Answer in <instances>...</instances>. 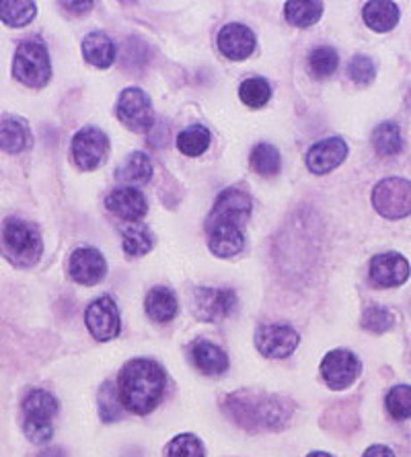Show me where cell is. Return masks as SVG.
Returning <instances> with one entry per match:
<instances>
[{
	"label": "cell",
	"mask_w": 411,
	"mask_h": 457,
	"mask_svg": "<svg viewBox=\"0 0 411 457\" xmlns=\"http://www.w3.org/2000/svg\"><path fill=\"white\" fill-rule=\"evenodd\" d=\"M338 66L340 56L332 46H319V48H315L311 52V56H308V69H311L316 79H327L335 75Z\"/></svg>",
	"instance_id": "1f68e13d"
},
{
	"label": "cell",
	"mask_w": 411,
	"mask_h": 457,
	"mask_svg": "<svg viewBox=\"0 0 411 457\" xmlns=\"http://www.w3.org/2000/svg\"><path fill=\"white\" fill-rule=\"evenodd\" d=\"M258 39L249 27L241 23H228L218 31V50L222 56L234 62H242L255 52Z\"/></svg>",
	"instance_id": "2e32d148"
},
{
	"label": "cell",
	"mask_w": 411,
	"mask_h": 457,
	"mask_svg": "<svg viewBox=\"0 0 411 457\" xmlns=\"http://www.w3.org/2000/svg\"><path fill=\"white\" fill-rule=\"evenodd\" d=\"M37 6L31 0H0V19L9 27H25L33 21Z\"/></svg>",
	"instance_id": "4316f807"
},
{
	"label": "cell",
	"mask_w": 411,
	"mask_h": 457,
	"mask_svg": "<svg viewBox=\"0 0 411 457\" xmlns=\"http://www.w3.org/2000/svg\"><path fill=\"white\" fill-rule=\"evenodd\" d=\"M167 386L165 369L157 361L134 359L126 362L118 378L121 406L132 414H148L160 404Z\"/></svg>",
	"instance_id": "7a4b0ae2"
},
{
	"label": "cell",
	"mask_w": 411,
	"mask_h": 457,
	"mask_svg": "<svg viewBox=\"0 0 411 457\" xmlns=\"http://www.w3.org/2000/svg\"><path fill=\"white\" fill-rule=\"evenodd\" d=\"M58 400L45 389H31L23 400V431L33 443H45L53 435V419L58 414Z\"/></svg>",
	"instance_id": "8992f818"
},
{
	"label": "cell",
	"mask_w": 411,
	"mask_h": 457,
	"mask_svg": "<svg viewBox=\"0 0 411 457\" xmlns=\"http://www.w3.org/2000/svg\"><path fill=\"white\" fill-rule=\"evenodd\" d=\"M193 365L206 375H222L228 369V356L220 346L208 340H198L192 346Z\"/></svg>",
	"instance_id": "d6986e66"
},
{
	"label": "cell",
	"mask_w": 411,
	"mask_h": 457,
	"mask_svg": "<svg viewBox=\"0 0 411 457\" xmlns=\"http://www.w3.org/2000/svg\"><path fill=\"white\" fill-rule=\"evenodd\" d=\"M3 250L12 264L29 268L42 258L44 241L36 225L23 219H9L3 227Z\"/></svg>",
	"instance_id": "277c9868"
},
{
	"label": "cell",
	"mask_w": 411,
	"mask_h": 457,
	"mask_svg": "<svg viewBox=\"0 0 411 457\" xmlns=\"http://www.w3.org/2000/svg\"><path fill=\"white\" fill-rule=\"evenodd\" d=\"M393 324H395V318L387 307L370 305L362 315V328L373 334H385L387 330L393 328Z\"/></svg>",
	"instance_id": "836d02e7"
},
{
	"label": "cell",
	"mask_w": 411,
	"mask_h": 457,
	"mask_svg": "<svg viewBox=\"0 0 411 457\" xmlns=\"http://www.w3.org/2000/svg\"><path fill=\"white\" fill-rule=\"evenodd\" d=\"M348 77L358 85H370L376 77L374 62L368 56H364V54H358V56H354L352 60H349Z\"/></svg>",
	"instance_id": "8d00e7d4"
},
{
	"label": "cell",
	"mask_w": 411,
	"mask_h": 457,
	"mask_svg": "<svg viewBox=\"0 0 411 457\" xmlns=\"http://www.w3.org/2000/svg\"><path fill=\"white\" fill-rule=\"evenodd\" d=\"M169 457H206V452L198 436L185 433L169 443Z\"/></svg>",
	"instance_id": "d590c367"
},
{
	"label": "cell",
	"mask_w": 411,
	"mask_h": 457,
	"mask_svg": "<svg viewBox=\"0 0 411 457\" xmlns=\"http://www.w3.org/2000/svg\"><path fill=\"white\" fill-rule=\"evenodd\" d=\"M85 324L89 328L93 338L99 342L118 338L121 332V320L116 301L107 297V295L93 301L85 312Z\"/></svg>",
	"instance_id": "30bf717a"
},
{
	"label": "cell",
	"mask_w": 411,
	"mask_h": 457,
	"mask_svg": "<svg viewBox=\"0 0 411 457\" xmlns=\"http://www.w3.org/2000/svg\"><path fill=\"white\" fill-rule=\"evenodd\" d=\"M85 60L97 69H110L116 60V44L103 31H93L83 39Z\"/></svg>",
	"instance_id": "7402d4cb"
},
{
	"label": "cell",
	"mask_w": 411,
	"mask_h": 457,
	"mask_svg": "<svg viewBox=\"0 0 411 457\" xmlns=\"http://www.w3.org/2000/svg\"><path fill=\"white\" fill-rule=\"evenodd\" d=\"M362 457H395V453L385 445H373L370 449H366V453Z\"/></svg>",
	"instance_id": "74e56055"
},
{
	"label": "cell",
	"mask_w": 411,
	"mask_h": 457,
	"mask_svg": "<svg viewBox=\"0 0 411 457\" xmlns=\"http://www.w3.org/2000/svg\"><path fill=\"white\" fill-rule=\"evenodd\" d=\"M237 307V295L231 288H198L195 291V313L206 321L228 318Z\"/></svg>",
	"instance_id": "5bb4252c"
},
{
	"label": "cell",
	"mask_w": 411,
	"mask_h": 457,
	"mask_svg": "<svg viewBox=\"0 0 411 457\" xmlns=\"http://www.w3.org/2000/svg\"><path fill=\"white\" fill-rule=\"evenodd\" d=\"M251 167L255 173H259V176H264V178L278 176V171L282 167V159H280L278 149L269 143L255 145V149L251 151Z\"/></svg>",
	"instance_id": "f1b7e54d"
},
{
	"label": "cell",
	"mask_w": 411,
	"mask_h": 457,
	"mask_svg": "<svg viewBox=\"0 0 411 457\" xmlns=\"http://www.w3.org/2000/svg\"><path fill=\"white\" fill-rule=\"evenodd\" d=\"M116 178L118 181H121V184H127V187L144 186L146 181H151L152 163L151 159H148V154L140 151H134L127 154L124 163L118 167Z\"/></svg>",
	"instance_id": "603a6c76"
},
{
	"label": "cell",
	"mask_w": 411,
	"mask_h": 457,
	"mask_svg": "<svg viewBox=\"0 0 411 457\" xmlns=\"http://www.w3.org/2000/svg\"><path fill=\"white\" fill-rule=\"evenodd\" d=\"M154 237L151 228L140 223L126 225L121 228V247L124 252L130 255V258H140V255H146L152 250Z\"/></svg>",
	"instance_id": "d4e9b609"
},
{
	"label": "cell",
	"mask_w": 411,
	"mask_h": 457,
	"mask_svg": "<svg viewBox=\"0 0 411 457\" xmlns=\"http://www.w3.org/2000/svg\"><path fill=\"white\" fill-rule=\"evenodd\" d=\"M210 146V132L206 126H190L179 132L177 137V149L185 154V157H200Z\"/></svg>",
	"instance_id": "83f0119b"
},
{
	"label": "cell",
	"mask_w": 411,
	"mask_h": 457,
	"mask_svg": "<svg viewBox=\"0 0 411 457\" xmlns=\"http://www.w3.org/2000/svg\"><path fill=\"white\" fill-rule=\"evenodd\" d=\"M105 206L111 214H116L121 220H127V223H138L148 212L144 194L136 190V187L127 186L110 192V196L105 198Z\"/></svg>",
	"instance_id": "ac0fdd59"
},
{
	"label": "cell",
	"mask_w": 411,
	"mask_h": 457,
	"mask_svg": "<svg viewBox=\"0 0 411 457\" xmlns=\"http://www.w3.org/2000/svg\"><path fill=\"white\" fill-rule=\"evenodd\" d=\"M299 332L288 324H261L255 332V346L267 359H286L299 346Z\"/></svg>",
	"instance_id": "8fae6325"
},
{
	"label": "cell",
	"mask_w": 411,
	"mask_h": 457,
	"mask_svg": "<svg viewBox=\"0 0 411 457\" xmlns=\"http://www.w3.org/2000/svg\"><path fill=\"white\" fill-rule=\"evenodd\" d=\"M39 457H66L64 452H60V449H48V452H44Z\"/></svg>",
	"instance_id": "ab89813d"
},
{
	"label": "cell",
	"mask_w": 411,
	"mask_h": 457,
	"mask_svg": "<svg viewBox=\"0 0 411 457\" xmlns=\"http://www.w3.org/2000/svg\"><path fill=\"white\" fill-rule=\"evenodd\" d=\"M239 97L247 107L259 110V107H264L272 99V87L261 77L245 79L239 87Z\"/></svg>",
	"instance_id": "4dcf8cb0"
},
{
	"label": "cell",
	"mask_w": 411,
	"mask_h": 457,
	"mask_svg": "<svg viewBox=\"0 0 411 457\" xmlns=\"http://www.w3.org/2000/svg\"><path fill=\"white\" fill-rule=\"evenodd\" d=\"M253 200L241 187H226L206 219L208 247L218 258H234L245 250V225Z\"/></svg>",
	"instance_id": "6da1fadb"
},
{
	"label": "cell",
	"mask_w": 411,
	"mask_h": 457,
	"mask_svg": "<svg viewBox=\"0 0 411 457\" xmlns=\"http://www.w3.org/2000/svg\"><path fill=\"white\" fill-rule=\"evenodd\" d=\"M348 157V145L343 143V138L332 137L325 140L315 143L307 153V167L308 171H313L315 176H325V173L333 171L335 167L343 163V159Z\"/></svg>",
	"instance_id": "e0dca14e"
},
{
	"label": "cell",
	"mask_w": 411,
	"mask_h": 457,
	"mask_svg": "<svg viewBox=\"0 0 411 457\" xmlns=\"http://www.w3.org/2000/svg\"><path fill=\"white\" fill-rule=\"evenodd\" d=\"M373 206L381 217L397 220L411 214V181L403 178L381 179L373 190Z\"/></svg>",
	"instance_id": "52a82bcc"
},
{
	"label": "cell",
	"mask_w": 411,
	"mask_h": 457,
	"mask_svg": "<svg viewBox=\"0 0 411 457\" xmlns=\"http://www.w3.org/2000/svg\"><path fill=\"white\" fill-rule=\"evenodd\" d=\"M307 457H333V455H329L325 452H313V453H308Z\"/></svg>",
	"instance_id": "60d3db41"
},
{
	"label": "cell",
	"mask_w": 411,
	"mask_h": 457,
	"mask_svg": "<svg viewBox=\"0 0 411 457\" xmlns=\"http://www.w3.org/2000/svg\"><path fill=\"white\" fill-rule=\"evenodd\" d=\"M228 414L247 428H280L286 425L291 408L275 395H239L234 394L226 402Z\"/></svg>",
	"instance_id": "3957f363"
},
{
	"label": "cell",
	"mask_w": 411,
	"mask_h": 457,
	"mask_svg": "<svg viewBox=\"0 0 411 457\" xmlns=\"http://www.w3.org/2000/svg\"><path fill=\"white\" fill-rule=\"evenodd\" d=\"M284 12L288 23L294 27H311L323 17V4L313 3V0H305V3L292 0V3L284 4Z\"/></svg>",
	"instance_id": "f546056e"
},
{
	"label": "cell",
	"mask_w": 411,
	"mask_h": 457,
	"mask_svg": "<svg viewBox=\"0 0 411 457\" xmlns=\"http://www.w3.org/2000/svg\"><path fill=\"white\" fill-rule=\"evenodd\" d=\"M116 112L119 122L132 132L144 134L154 126V110L151 97L143 89H138V87H130V89L121 91Z\"/></svg>",
	"instance_id": "9c48e42d"
},
{
	"label": "cell",
	"mask_w": 411,
	"mask_h": 457,
	"mask_svg": "<svg viewBox=\"0 0 411 457\" xmlns=\"http://www.w3.org/2000/svg\"><path fill=\"white\" fill-rule=\"evenodd\" d=\"M121 402L118 395V389L113 387V383L107 381L99 392V414L105 422H113L121 416Z\"/></svg>",
	"instance_id": "e575fe53"
},
{
	"label": "cell",
	"mask_w": 411,
	"mask_h": 457,
	"mask_svg": "<svg viewBox=\"0 0 411 457\" xmlns=\"http://www.w3.org/2000/svg\"><path fill=\"white\" fill-rule=\"evenodd\" d=\"M110 153V138L97 126H85L83 130L74 134L70 154L78 170L93 171L103 163Z\"/></svg>",
	"instance_id": "ba28073f"
},
{
	"label": "cell",
	"mask_w": 411,
	"mask_h": 457,
	"mask_svg": "<svg viewBox=\"0 0 411 457\" xmlns=\"http://www.w3.org/2000/svg\"><path fill=\"white\" fill-rule=\"evenodd\" d=\"M373 146L381 157H397L403 151L401 128L395 122H382L373 130Z\"/></svg>",
	"instance_id": "484cf974"
},
{
	"label": "cell",
	"mask_w": 411,
	"mask_h": 457,
	"mask_svg": "<svg viewBox=\"0 0 411 457\" xmlns=\"http://www.w3.org/2000/svg\"><path fill=\"white\" fill-rule=\"evenodd\" d=\"M362 371V362L354 353L346 351V348H338L325 354L321 361V375L323 381L332 389H346L358 379Z\"/></svg>",
	"instance_id": "7c38bea8"
},
{
	"label": "cell",
	"mask_w": 411,
	"mask_h": 457,
	"mask_svg": "<svg viewBox=\"0 0 411 457\" xmlns=\"http://www.w3.org/2000/svg\"><path fill=\"white\" fill-rule=\"evenodd\" d=\"M144 307H146L148 318L157 321V324H169L179 312L177 297H175L173 291H169V288L165 287L152 288V291L146 295Z\"/></svg>",
	"instance_id": "44dd1931"
},
{
	"label": "cell",
	"mask_w": 411,
	"mask_h": 457,
	"mask_svg": "<svg viewBox=\"0 0 411 457\" xmlns=\"http://www.w3.org/2000/svg\"><path fill=\"white\" fill-rule=\"evenodd\" d=\"M70 277L78 282V285L93 287L105 278L107 274V262L103 253L95 247H78L74 250L69 262Z\"/></svg>",
	"instance_id": "4fadbf2b"
},
{
	"label": "cell",
	"mask_w": 411,
	"mask_h": 457,
	"mask_svg": "<svg viewBox=\"0 0 411 457\" xmlns=\"http://www.w3.org/2000/svg\"><path fill=\"white\" fill-rule=\"evenodd\" d=\"M364 23L376 33H387L397 27L401 17L399 6L390 0H373L364 4Z\"/></svg>",
	"instance_id": "ffe728a7"
},
{
	"label": "cell",
	"mask_w": 411,
	"mask_h": 457,
	"mask_svg": "<svg viewBox=\"0 0 411 457\" xmlns=\"http://www.w3.org/2000/svg\"><path fill=\"white\" fill-rule=\"evenodd\" d=\"M370 278L382 288L401 287L409 278V262L397 252L379 253L370 260Z\"/></svg>",
	"instance_id": "9a60e30c"
},
{
	"label": "cell",
	"mask_w": 411,
	"mask_h": 457,
	"mask_svg": "<svg viewBox=\"0 0 411 457\" xmlns=\"http://www.w3.org/2000/svg\"><path fill=\"white\" fill-rule=\"evenodd\" d=\"M12 77L31 89H42L50 83L52 62L42 39L31 37L19 46L12 60Z\"/></svg>",
	"instance_id": "5b68a950"
},
{
	"label": "cell",
	"mask_w": 411,
	"mask_h": 457,
	"mask_svg": "<svg viewBox=\"0 0 411 457\" xmlns=\"http://www.w3.org/2000/svg\"><path fill=\"white\" fill-rule=\"evenodd\" d=\"M385 404L395 420L411 419V386H395L389 389Z\"/></svg>",
	"instance_id": "d6a6232c"
},
{
	"label": "cell",
	"mask_w": 411,
	"mask_h": 457,
	"mask_svg": "<svg viewBox=\"0 0 411 457\" xmlns=\"http://www.w3.org/2000/svg\"><path fill=\"white\" fill-rule=\"evenodd\" d=\"M31 145V132L19 118H0V149L4 153H23Z\"/></svg>",
	"instance_id": "cb8c5ba5"
},
{
	"label": "cell",
	"mask_w": 411,
	"mask_h": 457,
	"mask_svg": "<svg viewBox=\"0 0 411 457\" xmlns=\"http://www.w3.org/2000/svg\"><path fill=\"white\" fill-rule=\"evenodd\" d=\"M66 9H74V12H86L93 9V3H64Z\"/></svg>",
	"instance_id": "f35d334b"
}]
</instances>
